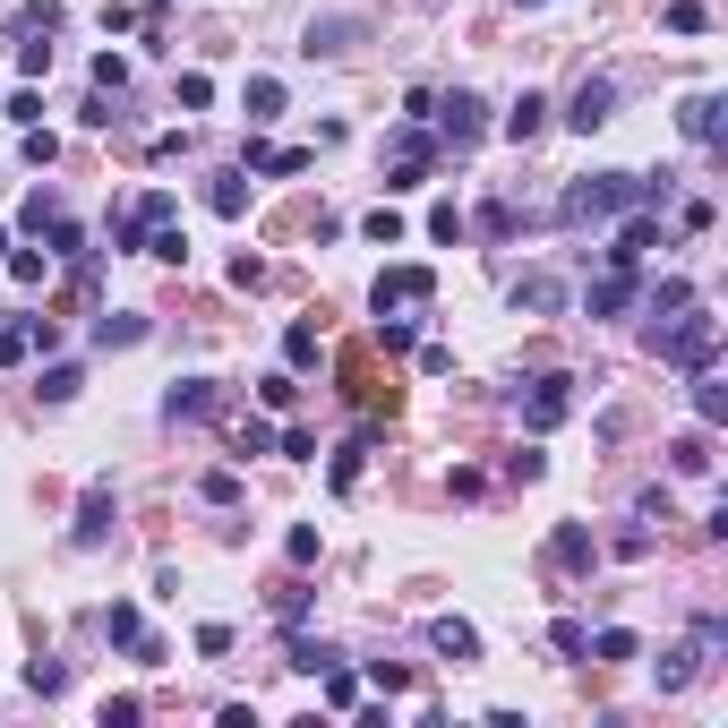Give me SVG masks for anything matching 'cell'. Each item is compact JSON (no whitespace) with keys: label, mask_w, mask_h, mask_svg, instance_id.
I'll use <instances>...</instances> for the list:
<instances>
[{"label":"cell","mask_w":728,"mask_h":728,"mask_svg":"<svg viewBox=\"0 0 728 728\" xmlns=\"http://www.w3.org/2000/svg\"><path fill=\"white\" fill-rule=\"evenodd\" d=\"M652 352H661L668 368H711V352H720V318L703 309V300H686V309H668V318H652Z\"/></svg>","instance_id":"1"},{"label":"cell","mask_w":728,"mask_h":728,"mask_svg":"<svg viewBox=\"0 0 728 728\" xmlns=\"http://www.w3.org/2000/svg\"><path fill=\"white\" fill-rule=\"evenodd\" d=\"M643 206V171H583L574 189L558 198L565 223H617V215H634Z\"/></svg>","instance_id":"2"},{"label":"cell","mask_w":728,"mask_h":728,"mask_svg":"<svg viewBox=\"0 0 728 728\" xmlns=\"http://www.w3.org/2000/svg\"><path fill=\"white\" fill-rule=\"evenodd\" d=\"M368 300H377V318H403V309H429V300H437V266H386Z\"/></svg>","instance_id":"3"},{"label":"cell","mask_w":728,"mask_h":728,"mask_svg":"<svg viewBox=\"0 0 728 728\" xmlns=\"http://www.w3.org/2000/svg\"><path fill=\"white\" fill-rule=\"evenodd\" d=\"M429 112H437V137H446L455 155H464V146H480V129H489V121H480L489 103L471 95V86H455V95H446V103H429Z\"/></svg>","instance_id":"4"},{"label":"cell","mask_w":728,"mask_h":728,"mask_svg":"<svg viewBox=\"0 0 728 728\" xmlns=\"http://www.w3.org/2000/svg\"><path fill=\"white\" fill-rule=\"evenodd\" d=\"M609 121H617V77H583V86H574V95H565V129H609Z\"/></svg>","instance_id":"5"},{"label":"cell","mask_w":728,"mask_h":728,"mask_svg":"<svg viewBox=\"0 0 728 728\" xmlns=\"http://www.w3.org/2000/svg\"><path fill=\"white\" fill-rule=\"evenodd\" d=\"M565 412H574V377H565V368H558V377H531V395H523V420H531V429L549 437Z\"/></svg>","instance_id":"6"},{"label":"cell","mask_w":728,"mask_h":728,"mask_svg":"<svg viewBox=\"0 0 728 728\" xmlns=\"http://www.w3.org/2000/svg\"><path fill=\"white\" fill-rule=\"evenodd\" d=\"M223 412V395H215V377H180L164 395V420H215Z\"/></svg>","instance_id":"7"},{"label":"cell","mask_w":728,"mask_h":728,"mask_svg":"<svg viewBox=\"0 0 728 728\" xmlns=\"http://www.w3.org/2000/svg\"><path fill=\"white\" fill-rule=\"evenodd\" d=\"M171 215H180V198H171V189H146V198H137V215L121 223V249H146V232H164Z\"/></svg>","instance_id":"8"},{"label":"cell","mask_w":728,"mask_h":728,"mask_svg":"<svg viewBox=\"0 0 728 728\" xmlns=\"http://www.w3.org/2000/svg\"><path fill=\"white\" fill-rule=\"evenodd\" d=\"M677 129L695 137V146H720V129H728V95H686V112H677Z\"/></svg>","instance_id":"9"},{"label":"cell","mask_w":728,"mask_h":728,"mask_svg":"<svg viewBox=\"0 0 728 728\" xmlns=\"http://www.w3.org/2000/svg\"><path fill=\"white\" fill-rule=\"evenodd\" d=\"M61 343V326L52 318H27V326H0V368H18L27 352H52Z\"/></svg>","instance_id":"10"},{"label":"cell","mask_w":728,"mask_h":728,"mask_svg":"<svg viewBox=\"0 0 728 728\" xmlns=\"http://www.w3.org/2000/svg\"><path fill=\"white\" fill-rule=\"evenodd\" d=\"M514 309H531V318H558V309H565V283L531 266V274H514Z\"/></svg>","instance_id":"11"},{"label":"cell","mask_w":728,"mask_h":728,"mask_svg":"<svg viewBox=\"0 0 728 728\" xmlns=\"http://www.w3.org/2000/svg\"><path fill=\"white\" fill-rule=\"evenodd\" d=\"M634 292H643V283H634V266H609L592 292H583V309H592V318H617V309H626Z\"/></svg>","instance_id":"12"},{"label":"cell","mask_w":728,"mask_h":728,"mask_svg":"<svg viewBox=\"0 0 728 728\" xmlns=\"http://www.w3.org/2000/svg\"><path fill=\"white\" fill-rule=\"evenodd\" d=\"M103 531H112V489H86V497H77V523H69V540H77V549H103Z\"/></svg>","instance_id":"13"},{"label":"cell","mask_w":728,"mask_h":728,"mask_svg":"<svg viewBox=\"0 0 728 728\" xmlns=\"http://www.w3.org/2000/svg\"><path fill=\"white\" fill-rule=\"evenodd\" d=\"M352 34H361V18H318V27L300 34V52H309V61H334V52H352Z\"/></svg>","instance_id":"14"},{"label":"cell","mask_w":728,"mask_h":728,"mask_svg":"<svg viewBox=\"0 0 728 728\" xmlns=\"http://www.w3.org/2000/svg\"><path fill=\"white\" fill-rule=\"evenodd\" d=\"M429 643H437V652H446L455 668H464V661H480V634H471L464 617H429Z\"/></svg>","instance_id":"15"},{"label":"cell","mask_w":728,"mask_h":728,"mask_svg":"<svg viewBox=\"0 0 728 728\" xmlns=\"http://www.w3.org/2000/svg\"><path fill=\"white\" fill-rule=\"evenodd\" d=\"M549 565H558V574H583V565H592V531H583V523H558V540H549Z\"/></svg>","instance_id":"16"},{"label":"cell","mask_w":728,"mask_h":728,"mask_svg":"<svg viewBox=\"0 0 728 728\" xmlns=\"http://www.w3.org/2000/svg\"><path fill=\"white\" fill-rule=\"evenodd\" d=\"M206 206H215L223 223H240V215H249V180H240V171H215V180H206Z\"/></svg>","instance_id":"17"},{"label":"cell","mask_w":728,"mask_h":728,"mask_svg":"<svg viewBox=\"0 0 728 728\" xmlns=\"http://www.w3.org/2000/svg\"><path fill=\"white\" fill-rule=\"evenodd\" d=\"M249 171H266V180H292V171H309V146H249Z\"/></svg>","instance_id":"18"},{"label":"cell","mask_w":728,"mask_h":728,"mask_svg":"<svg viewBox=\"0 0 728 728\" xmlns=\"http://www.w3.org/2000/svg\"><path fill=\"white\" fill-rule=\"evenodd\" d=\"M540 129H549V95H531V86H523V103L506 112V137H514V146H531Z\"/></svg>","instance_id":"19"},{"label":"cell","mask_w":728,"mask_h":728,"mask_svg":"<svg viewBox=\"0 0 728 728\" xmlns=\"http://www.w3.org/2000/svg\"><path fill=\"white\" fill-rule=\"evenodd\" d=\"M703 661H711L703 643H686V652H668V668H661V695H686V686L703 677Z\"/></svg>","instance_id":"20"},{"label":"cell","mask_w":728,"mask_h":728,"mask_svg":"<svg viewBox=\"0 0 728 728\" xmlns=\"http://www.w3.org/2000/svg\"><path fill=\"white\" fill-rule=\"evenodd\" d=\"M583 652H592V661H609V668H617V661H634V652H643V634H634V626H600L592 643H583Z\"/></svg>","instance_id":"21"},{"label":"cell","mask_w":728,"mask_h":728,"mask_svg":"<svg viewBox=\"0 0 728 728\" xmlns=\"http://www.w3.org/2000/svg\"><path fill=\"white\" fill-rule=\"evenodd\" d=\"M95 343H103V352H129V343H146V318L121 309V318H103V326H95Z\"/></svg>","instance_id":"22"},{"label":"cell","mask_w":728,"mask_h":728,"mask_svg":"<svg viewBox=\"0 0 728 728\" xmlns=\"http://www.w3.org/2000/svg\"><path fill=\"white\" fill-rule=\"evenodd\" d=\"M429 240H446V249H455V240H471V215H464L455 198H437V206H429Z\"/></svg>","instance_id":"23"},{"label":"cell","mask_w":728,"mask_h":728,"mask_svg":"<svg viewBox=\"0 0 728 728\" xmlns=\"http://www.w3.org/2000/svg\"><path fill=\"white\" fill-rule=\"evenodd\" d=\"M103 634H112V643L129 652L137 634H146V617H137V600H112V609H103Z\"/></svg>","instance_id":"24"},{"label":"cell","mask_w":728,"mask_h":728,"mask_svg":"<svg viewBox=\"0 0 728 728\" xmlns=\"http://www.w3.org/2000/svg\"><path fill=\"white\" fill-rule=\"evenodd\" d=\"M668 464H677V471H686V480H703V471H711V437H677V446H668Z\"/></svg>","instance_id":"25"},{"label":"cell","mask_w":728,"mask_h":728,"mask_svg":"<svg viewBox=\"0 0 728 728\" xmlns=\"http://www.w3.org/2000/svg\"><path fill=\"white\" fill-rule=\"evenodd\" d=\"M695 412H703V429H711V420H728V386L711 377V368H695Z\"/></svg>","instance_id":"26"},{"label":"cell","mask_w":728,"mask_h":728,"mask_svg":"<svg viewBox=\"0 0 728 728\" xmlns=\"http://www.w3.org/2000/svg\"><path fill=\"white\" fill-rule=\"evenodd\" d=\"M661 27H668V34H703V27H711V9H703V0H668Z\"/></svg>","instance_id":"27"},{"label":"cell","mask_w":728,"mask_h":728,"mask_svg":"<svg viewBox=\"0 0 728 728\" xmlns=\"http://www.w3.org/2000/svg\"><path fill=\"white\" fill-rule=\"evenodd\" d=\"M283 668L318 677V668H334V643H309V634H292V661H283Z\"/></svg>","instance_id":"28"},{"label":"cell","mask_w":728,"mask_h":728,"mask_svg":"<svg viewBox=\"0 0 728 728\" xmlns=\"http://www.w3.org/2000/svg\"><path fill=\"white\" fill-rule=\"evenodd\" d=\"M283 112V77H249V121H274Z\"/></svg>","instance_id":"29"},{"label":"cell","mask_w":728,"mask_h":728,"mask_svg":"<svg viewBox=\"0 0 728 728\" xmlns=\"http://www.w3.org/2000/svg\"><path fill=\"white\" fill-rule=\"evenodd\" d=\"M77 386H86V368H77V361L43 368V403H69V395H77Z\"/></svg>","instance_id":"30"},{"label":"cell","mask_w":728,"mask_h":728,"mask_svg":"<svg viewBox=\"0 0 728 728\" xmlns=\"http://www.w3.org/2000/svg\"><path fill=\"white\" fill-rule=\"evenodd\" d=\"M686 300H695V283H686V274H661V283H652V318H668V309H686Z\"/></svg>","instance_id":"31"},{"label":"cell","mask_w":728,"mask_h":728,"mask_svg":"<svg viewBox=\"0 0 728 728\" xmlns=\"http://www.w3.org/2000/svg\"><path fill=\"white\" fill-rule=\"evenodd\" d=\"M318 677H326V703H334V711H352V703H361V677H352V668H318Z\"/></svg>","instance_id":"32"},{"label":"cell","mask_w":728,"mask_h":728,"mask_svg":"<svg viewBox=\"0 0 728 728\" xmlns=\"http://www.w3.org/2000/svg\"><path fill=\"white\" fill-rule=\"evenodd\" d=\"M61 27V0H27V9H18V34H52Z\"/></svg>","instance_id":"33"},{"label":"cell","mask_w":728,"mask_h":728,"mask_svg":"<svg viewBox=\"0 0 728 728\" xmlns=\"http://www.w3.org/2000/svg\"><path fill=\"white\" fill-rule=\"evenodd\" d=\"M283 361H292V368H309V361H318V326H309V318H300V326L283 334Z\"/></svg>","instance_id":"34"},{"label":"cell","mask_w":728,"mask_h":728,"mask_svg":"<svg viewBox=\"0 0 728 728\" xmlns=\"http://www.w3.org/2000/svg\"><path fill=\"white\" fill-rule=\"evenodd\" d=\"M52 258H69V266L86 258V232H77V223H69V215H52Z\"/></svg>","instance_id":"35"},{"label":"cell","mask_w":728,"mask_h":728,"mask_svg":"<svg viewBox=\"0 0 728 728\" xmlns=\"http://www.w3.org/2000/svg\"><path fill=\"white\" fill-rule=\"evenodd\" d=\"M27 686L34 695H69V668L61 661H27Z\"/></svg>","instance_id":"36"},{"label":"cell","mask_w":728,"mask_h":728,"mask_svg":"<svg viewBox=\"0 0 728 728\" xmlns=\"http://www.w3.org/2000/svg\"><path fill=\"white\" fill-rule=\"evenodd\" d=\"M198 497H206V506H240V471H206Z\"/></svg>","instance_id":"37"},{"label":"cell","mask_w":728,"mask_h":728,"mask_svg":"<svg viewBox=\"0 0 728 728\" xmlns=\"http://www.w3.org/2000/svg\"><path fill=\"white\" fill-rule=\"evenodd\" d=\"M146 258H164V266H189V240H180V232L164 223V232H146Z\"/></svg>","instance_id":"38"},{"label":"cell","mask_w":728,"mask_h":728,"mask_svg":"<svg viewBox=\"0 0 728 728\" xmlns=\"http://www.w3.org/2000/svg\"><path fill=\"white\" fill-rule=\"evenodd\" d=\"M52 215H61V198H52V189H34V198H27V215H18V223H27V232H52Z\"/></svg>","instance_id":"39"},{"label":"cell","mask_w":728,"mask_h":728,"mask_svg":"<svg viewBox=\"0 0 728 728\" xmlns=\"http://www.w3.org/2000/svg\"><path fill=\"white\" fill-rule=\"evenodd\" d=\"M361 232H368V240H377V249H395V240H403V215H395V206H377V215H368Z\"/></svg>","instance_id":"40"},{"label":"cell","mask_w":728,"mask_h":728,"mask_svg":"<svg viewBox=\"0 0 728 728\" xmlns=\"http://www.w3.org/2000/svg\"><path fill=\"white\" fill-rule=\"evenodd\" d=\"M368 686H377V695H403V686H412V668H403V661H368Z\"/></svg>","instance_id":"41"},{"label":"cell","mask_w":728,"mask_h":728,"mask_svg":"<svg viewBox=\"0 0 728 728\" xmlns=\"http://www.w3.org/2000/svg\"><path fill=\"white\" fill-rule=\"evenodd\" d=\"M18 69H27V77H43V69H52V43H43V34H18Z\"/></svg>","instance_id":"42"},{"label":"cell","mask_w":728,"mask_h":728,"mask_svg":"<svg viewBox=\"0 0 728 728\" xmlns=\"http://www.w3.org/2000/svg\"><path fill=\"white\" fill-rule=\"evenodd\" d=\"M0 121H27V129H34V121H43V95H34V86H18V95L0 103Z\"/></svg>","instance_id":"43"},{"label":"cell","mask_w":728,"mask_h":728,"mask_svg":"<svg viewBox=\"0 0 728 728\" xmlns=\"http://www.w3.org/2000/svg\"><path fill=\"white\" fill-rule=\"evenodd\" d=\"M232 446H240V455H274V429H266V420H240Z\"/></svg>","instance_id":"44"},{"label":"cell","mask_w":728,"mask_h":728,"mask_svg":"<svg viewBox=\"0 0 728 728\" xmlns=\"http://www.w3.org/2000/svg\"><path fill=\"white\" fill-rule=\"evenodd\" d=\"M180 103H189V112H206V103H215V77H206V69H189V77H180Z\"/></svg>","instance_id":"45"},{"label":"cell","mask_w":728,"mask_h":728,"mask_svg":"<svg viewBox=\"0 0 728 728\" xmlns=\"http://www.w3.org/2000/svg\"><path fill=\"white\" fill-rule=\"evenodd\" d=\"M43 266H52V258H34V249H9V283H43Z\"/></svg>","instance_id":"46"},{"label":"cell","mask_w":728,"mask_h":728,"mask_svg":"<svg viewBox=\"0 0 728 728\" xmlns=\"http://www.w3.org/2000/svg\"><path fill=\"white\" fill-rule=\"evenodd\" d=\"M412 334H420L412 318H377V343H386V352H412Z\"/></svg>","instance_id":"47"},{"label":"cell","mask_w":728,"mask_h":728,"mask_svg":"<svg viewBox=\"0 0 728 728\" xmlns=\"http://www.w3.org/2000/svg\"><path fill=\"white\" fill-rule=\"evenodd\" d=\"M95 86H103V95H121V86H129V61H112V52H103V61H95Z\"/></svg>","instance_id":"48"},{"label":"cell","mask_w":728,"mask_h":728,"mask_svg":"<svg viewBox=\"0 0 728 728\" xmlns=\"http://www.w3.org/2000/svg\"><path fill=\"white\" fill-rule=\"evenodd\" d=\"M52 155H61V137H52L43 121H34V129H27V164H52Z\"/></svg>","instance_id":"49"},{"label":"cell","mask_w":728,"mask_h":728,"mask_svg":"<svg viewBox=\"0 0 728 728\" xmlns=\"http://www.w3.org/2000/svg\"><path fill=\"white\" fill-rule=\"evenodd\" d=\"M258 395H266V412H292V403H300V386H292V377H266Z\"/></svg>","instance_id":"50"},{"label":"cell","mask_w":728,"mask_h":728,"mask_svg":"<svg viewBox=\"0 0 728 728\" xmlns=\"http://www.w3.org/2000/svg\"><path fill=\"white\" fill-rule=\"evenodd\" d=\"M583 643H592V634H583V617H558V652H565V661H583Z\"/></svg>","instance_id":"51"},{"label":"cell","mask_w":728,"mask_h":728,"mask_svg":"<svg viewBox=\"0 0 728 728\" xmlns=\"http://www.w3.org/2000/svg\"><path fill=\"white\" fill-rule=\"evenodd\" d=\"M232 652V626H198V661H223Z\"/></svg>","instance_id":"52"},{"label":"cell","mask_w":728,"mask_h":728,"mask_svg":"<svg viewBox=\"0 0 728 728\" xmlns=\"http://www.w3.org/2000/svg\"><path fill=\"white\" fill-rule=\"evenodd\" d=\"M283 549H292V565H318V523H300L292 540H283Z\"/></svg>","instance_id":"53"},{"label":"cell","mask_w":728,"mask_h":728,"mask_svg":"<svg viewBox=\"0 0 728 728\" xmlns=\"http://www.w3.org/2000/svg\"><path fill=\"white\" fill-rule=\"evenodd\" d=\"M0 258H9V232H0Z\"/></svg>","instance_id":"54"},{"label":"cell","mask_w":728,"mask_h":728,"mask_svg":"<svg viewBox=\"0 0 728 728\" xmlns=\"http://www.w3.org/2000/svg\"><path fill=\"white\" fill-rule=\"evenodd\" d=\"M514 9H540V0H514Z\"/></svg>","instance_id":"55"}]
</instances>
